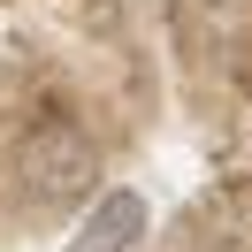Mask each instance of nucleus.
Returning <instances> with one entry per match:
<instances>
[{
	"instance_id": "nucleus-1",
	"label": "nucleus",
	"mask_w": 252,
	"mask_h": 252,
	"mask_svg": "<svg viewBox=\"0 0 252 252\" xmlns=\"http://www.w3.org/2000/svg\"><path fill=\"white\" fill-rule=\"evenodd\" d=\"M16 176H23V191L31 199H46V206H62V199H84L92 191V176H99V145L84 138L77 123H38L31 138H23V153H16Z\"/></svg>"
},
{
	"instance_id": "nucleus-2",
	"label": "nucleus",
	"mask_w": 252,
	"mask_h": 252,
	"mask_svg": "<svg viewBox=\"0 0 252 252\" xmlns=\"http://www.w3.org/2000/svg\"><path fill=\"white\" fill-rule=\"evenodd\" d=\"M153 229V206L138 191H99V206L84 214V229L69 237V252H138Z\"/></svg>"
}]
</instances>
